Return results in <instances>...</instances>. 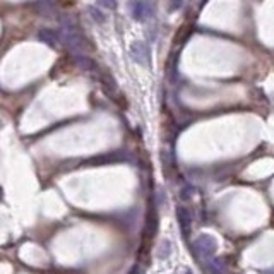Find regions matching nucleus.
<instances>
[{"instance_id": "nucleus-10", "label": "nucleus", "mask_w": 274, "mask_h": 274, "mask_svg": "<svg viewBox=\"0 0 274 274\" xmlns=\"http://www.w3.org/2000/svg\"><path fill=\"white\" fill-rule=\"evenodd\" d=\"M89 14H91V18L95 19L96 22H98V24H103V22L106 21V18H105V14H103L101 11H99V9H96V7H89Z\"/></svg>"}, {"instance_id": "nucleus-9", "label": "nucleus", "mask_w": 274, "mask_h": 274, "mask_svg": "<svg viewBox=\"0 0 274 274\" xmlns=\"http://www.w3.org/2000/svg\"><path fill=\"white\" fill-rule=\"evenodd\" d=\"M146 14H148V5H146L144 2H136V4L132 5L134 19H137V21H142V19L146 18Z\"/></svg>"}, {"instance_id": "nucleus-8", "label": "nucleus", "mask_w": 274, "mask_h": 274, "mask_svg": "<svg viewBox=\"0 0 274 274\" xmlns=\"http://www.w3.org/2000/svg\"><path fill=\"white\" fill-rule=\"evenodd\" d=\"M38 38H39V41L46 43L48 46H57V41H59L57 33L52 31V29H46V28L38 33Z\"/></svg>"}, {"instance_id": "nucleus-6", "label": "nucleus", "mask_w": 274, "mask_h": 274, "mask_svg": "<svg viewBox=\"0 0 274 274\" xmlns=\"http://www.w3.org/2000/svg\"><path fill=\"white\" fill-rule=\"evenodd\" d=\"M156 228H158L156 211H155V208H151V209H149V213H148V219H146V230H144L146 240H149V238L153 240V236H155V233H156Z\"/></svg>"}, {"instance_id": "nucleus-1", "label": "nucleus", "mask_w": 274, "mask_h": 274, "mask_svg": "<svg viewBox=\"0 0 274 274\" xmlns=\"http://www.w3.org/2000/svg\"><path fill=\"white\" fill-rule=\"evenodd\" d=\"M60 38L63 39V43H65L72 52L79 53V55H86V53L91 50V43H89L88 38L79 31L78 24H76L72 18H67V16L62 18V36H60Z\"/></svg>"}, {"instance_id": "nucleus-2", "label": "nucleus", "mask_w": 274, "mask_h": 274, "mask_svg": "<svg viewBox=\"0 0 274 274\" xmlns=\"http://www.w3.org/2000/svg\"><path fill=\"white\" fill-rule=\"evenodd\" d=\"M216 247H218L216 240L209 235H200L199 238L194 242V250H196V254L200 259H211L216 252Z\"/></svg>"}, {"instance_id": "nucleus-11", "label": "nucleus", "mask_w": 274, "mask_h": 274, "mask_svg": "<svg viewBox=\"0 0 274 274\" xmlns=\"http://www.w3.org/2000/svg\"><path fill=\"white\" fill-rule=\"evenodd\" d=\"M170 242H161V249H159L158 252V257L159 259H163V257H168L170 255Z\"/></svg>"}, {"instance_id": "nucleus-14", "label": "nucleus", "mask_w": 274, "mask_h": 274, "mask_svg": "<svg viewBox=\"0 0 274 274\" xmlns=\"http://www.w3.org/2000/svg\"><path fill=\"white\" fill-rule=\"evenodd\" d=\"M185 274H192V273H185Z\"/></svg>"}, {"instance_id": "nucleus-7", "label": "nucleus", "mask_w": 274, "mask_h": 274, "mask_svg": "<svg viewBox=\"0 0 274 274\" xmlns=\"http://www.w3.org/2000/svg\"><path fill=\"white\" fill-rule=\"evenodd\" d=\"M78 63H79V67L81 69H84V71H88V72H91V74H101L99 72V69H98V65H96V62L95 60H91L89 57H86V55H79L78 57Z\"/></svg>"}, {"instance_id": "nucleus-12", "label": "nucleus", "mask_w": 274, "mask_h": 274, "mask_svg": "<svg viewBox=\"0 0 274 274\" xmlns=\"http://www.w3.org/2000/svg\"><path fill=\"white\" fill-rule=\"evenodd\" d=\"M183 0H170V11H176L178 7H182Z\"/></svg>"}, {"instance_id": "nucleus-5", "label": "nucleus", "mask_w": 274, "mask_h": 274, "mask_svg": "<svg viewBox=\"0 0 274 274\" xmlns=\"http://www.w3.org/2000/svg\"><path fill=\"white\" fill-rule=\"evenodd\" d=\"M176 218H178V225H180V230H182V235L183 236H189L190 223H192V219H190L189 211H187L183 206H180V208L176 209Z\"/></svg>"}, {"instance_id": "nucleus-4", "label": "nucleus", "mask_w": 274, "mask_h": 274, "mask_svg": "<svg viewBox=\"0 0 274 274\" xmlns=\"http://www.w3.org/2000/svg\"><path fill=\"white\" fill-rule=\"evenodd\" d=\"M99 81H101V84H103V88H105L106 95L112 96L113 99L118 98V86H117L115 79H113L112 76L103 74V72H101V74H99Z\"/></svg>"}, {"instance_id": "nucleus-3", "label": "nucleus", "mask_w": 274, "mask_h": 274, "mask_svg": "<svg viewBox=\"0 0 274 274\" xmlns=\"http://www.w3.org/2000/svg\"><path fill=\"white\" fill-rule=\"evenodd\" d=\"M130 57H132L134 62H137L142 67H148L151 63V52H149V46L144 41H134L130 45Z\"/></svg>"}, {"instance_id": "nucleus-13", "label": "nucleus", "mask_w": 274, "mask_h": 274, "mask_svg": "<svg viewBox=\"0 0 274 274\" xmlns=\"http://www.w3.org/2000/svg\"><path fill=\"white\" fill-rule=\"evenodd\" d=\"M106 9H117V0H99Z\"/></svg>"}]
</instances>
